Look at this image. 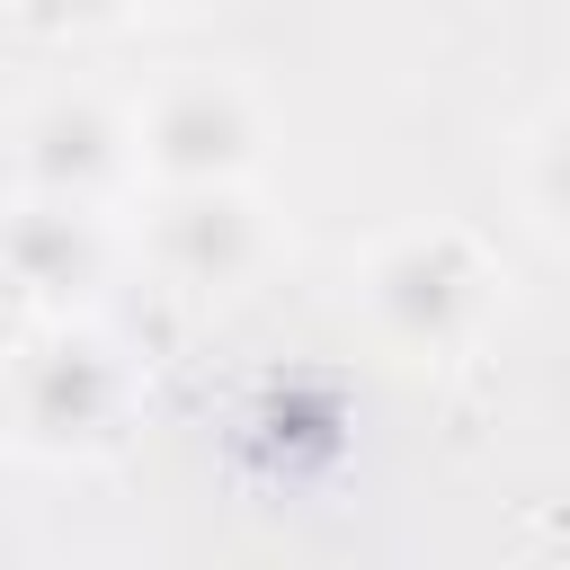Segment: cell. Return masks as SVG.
<instances>
[{
	"label": "cell",
	"mask_w": 570,
	"mask_h": 570,
	"mask_svg": "<svg viewBox=\"0 0 570 570\" xmlns=\"http://www.w3.org/2000/svg\"><path fill=\"white\" fill-rule=\"evenodd\" d=\"M151 267L187 294H232L267 267V214L249 196V178H214V187H160L151 205Z\"/></svg>",
	"instance_id": "obj_4"
},
{
	"label": "cell",
	"mask_w": 570,
	"mask_h": 570,
	"mask_svg": "<svg viewBox=\"0 0 570 570\" xmlns=\"http://www.w3.org/2000/svg\"><path fill=\"white\" fill-rule=\"evenodd\" d=\"M499 303V267L472 232L454 223H428V232H401L365 258V312L383 321V338H401L410 356H454L481 338Z\"/></svg>",
	"instance_id": "obj_1"
},
{
	"label": "cell",
	"mask_w": 570,
	"mask_h": 570,
	"mask_svg": "<svg viewBox=\"0 0 570 570\" xmlns=\"http://www.w3.org/2000/svg\"><path fill=\"white\" fill-rule=\"evenodd\" d=\"M36 321H45V303H36V285H27V276H18L9 258H0V365H9V356H18L27 338H36Z\"/></svg>",
	"instance_id": "obj_9"
},
{
	"label": "cell",
	"mask_w": 570,
	"mask_h": 570,
	"mask_svg": "<svg viewBox=\"0 0 570 570\" xmlns=\"http://www.w3.org/2000/svg\"><path fill=\"white\" fill-rule=\"evenodd\" d=\"M18 178L36 196H71V205H107L134 178V125L89 98V89H53L45 107H27L18 125Z\"/></svg>",
	"instance_id": "obj_5"
},
{
	"label": "cell",
	"mask_w": 570,
	"mask_h": 570,
	"mask_svg": "<svg viewBox=\"0 0 570 570\" xmlns=\"http://www.w3.org/2000/svg\"><path fill=\"white\" fill-rule=\"evenodd\" d=\"M0 258L36 285V303H45V312L80 303V294L107 276V232H98V205L36 196V187H27V205H18V214H9V232H0Z\"/></svg>",
	"instance_id": "obj_6"
},
{
	"label": "cell",
	"mask_w": 570,
	"mask_h": 570,
	"mask_svg": "<svg viewBox=\"0 0 570 570\" xmlns=\"http://www.w3.org/2000/svg\"><path fill=\"white\" fill-rule=\"evenodd\" d=\"M134 0H9V18L18 27H36V36H98V27H116Z\"/></svg>",
	"instance_id": "obj_8"
},
{
	"label": "cell",
	"mask_w": 570,
	"mask_h": 570,
	"mask_svg": "<svg viewBox=\"0 0 570 570\" xmlns=\"http://www.w3.org/2000/svg\"><path fill=\"white\" fill-rule=\"evenodd\" d=\"M267 151L258 98L232 71H169L142 116H134V169L151 187H214V178H249Z\"/></svg>",
	"instance_id": "obj_2"
},
{
	"label": "cell",
	"mask_w": 570,
	"mask_h": 570,
	"mask_svg": "<svg viewBox=\"0 0 570 570\" xmlns=\"http://www.w3.org/2000/svg\"><path fill=\"white\" fill-rule=\"evenodd\" d=\"M125 410V374L80 330H36L9 356V428L27 454H89Z\"/></svg>",
	"instance_id": "obj_3"
},
{
	"label": "cell",
	"mask_w": 570,
	"mask_h": 570,
	"mask_svg": "<svg viewBox=\"0 0 570 570\" xmlns=\"http://www.w3.org/2000/svg\"><path fill=\"white\" fill-rule=\"evenodd\" d=\"M525 205L552 232H570V116H543L534 125V142H525Z\"/></svg>",
	"instance_id": "obj_7"
},
{
	"label": "cell",
	"mask_w": 570,
	"mask_h": 570,
	"mask_svg": "<svg viewBox=\"0 0 570 570\" xmlns=\"http://www.w3.org/2000/svg\"><path fill=\"white\" fill-rule=\"evenodd\" d=\"M160 9H187V0H160Z\"/></svg>",
	"instance_id": "obj_10"
}]
</instances>
